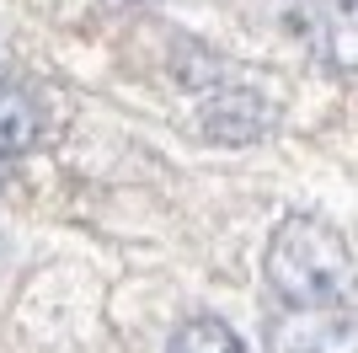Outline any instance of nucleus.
<instances>
[{
	"mask_svg": "<svg viewBox=\"0 0 358 353\" xmlns=\"http://www.w3.org/2000/svg\"><path fill=\"white\" fill-rule=\"evenodd\" d=\"M284 353H358V305L331 310H289L273 326Z\"/></svg>",
	"mask_w": 358,
	"mask_h": 353,
	"instance_id": "f03ea898",
	"label": "nucleus"
},
{
	"mask_svg": "<svg viewBox=\"0 0 358 353\" xmlns=\"http://www.w3.org/2000/svg\"><path fill=\"white\" fill-rule=\"evenodd\" d=\"M321 48L337 70H358V0H331L321 16Z\"/></svg>",
	"mask_w": 358,
	"mask_h": 353,
	"instance_id": "39448f33",
	"label": "nucleus"
},
{
	"mask_svg": "<svg viewBox=\"0 0 358 353\" xmlns=\"http://www.w3.org/2000/svg\"><path fill=\"white\" fill-rule=\"evenodd\" d=\"M198 123H203V134L220 139V145H246V139H257V134H268L273 107L262 102L257 91H246V86H220L209 102H203Z\"/></svg>",
	"mask_w": 358,
	"mask_h": 353,
	"instance_id": "7ed1b4c3",
	"label": "nucleus"
},
{
	"mask_svg": "<svg viewBox=\"0 0 358 353\" xmlns=\"http://www.w3.org/2000/svg\"><path fill=\"white\" fill-rule=\"evenodd\" d=\"M43 134V102L32 86H16V81H0V155H16V150H32Z\"/></svg>",
	"mask_w": 358,
	"mask_h": 353,
	"instance_id": "20e7f679",
	"label": "nucleus"
},
{
	"mask_svg": "<svg viewBox=\"0 0 358 353\" xmlns=\"http://www.w3.org/2000/svg\"><path fill=\"white\" fill-rule=\"evenodd\" d=\"M0 182H6V155H0Z\"/></svg>",
	"mask_w": 358,
	"mask_h": 353,
	"instance_id": "0eeeda50",
	"label": "nucleus"
},
{
	"mask_svg": "<svg viewBox=\"0 0 358 353\" xmlns=\"http://www.w3.org/2000/svg\"><path fill=\"white\" fill-rule=\"evenodd\" d=\"M268 284L289 310L358 305V263L348 235L321 214H284L268 241Z\"/></svg>",
	"mask_w": 358,
	"mask_h": 353,
	"instance_id": "f257e3e1",
	"label": "nucleus"
},
{
	"mask_svg": "<svg viewBox=\"0 0 358 353\" xmlns=\"http://www.w3.org/2000/svg\"><path fill=\"white\" fill-rule=\"evenodd\" d=\"M166 353H252V348H246V342H241L224 321H214V316H198V321L177 326V338L166 342Z\"/></svg>",
	"mask_w": 358,
	"mask_h": 353,
	"instance_id": "423d86ee",
	"label": "nucleus"
}]
</instances>
